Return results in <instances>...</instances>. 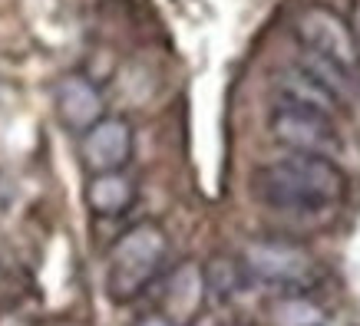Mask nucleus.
<instances>
[{
	"label": "nucleus",
	"mask_w": 360,
	"mask_h": 326,
	"mask_svg": "<svg viewBox=\"0 0 360 326\" xmlns=\"http://www.w3.org/2000/svg\"><path fill=\"white\" fill-rule=\"evenodd\" d=\"M251 188H255L258 201L274 211L314 215V211H328L338 201H344L347 175L330 158L288 152L278 162L262 165L251 178Z\"/></svg>",
	"instance_id": "f257e3e1"
},
{
	"label": "nucleus",
	"mask_w": 360,
	"mask_h": 326,
	"mask_svg": "<svg viewBox=\"0 0 360 326\" xmlns=\"http://www.w3.org/2000/svg\"><path fill=\"white\" fill-rule=\"evenodd\" d=\"M169 234L155 221H139L112 240L106 261V290L116 304H129L142 297L165 267Z\"/></svg>",
	"instance_id": "f03ea898"
},
{
	"label": "nucleus",
	"mask_w": 360,
	"mask_h": 326,
	"mask_svg": "<svg viewBox=\"0 0 360 326\" xmlns=\"http://www.w3.org/2000/svg\"><path fill=\"white\" fill-rule=\"evenodd\" d=\"M268 129H271L274 142L284 145L288 152L317 155V158H330V162H338L344 152V139H340L334 119L317 116V112H304V109L278 102V109L268 119Z\"/></svg>",
	"instance_id": "7ed1b4c3"
},
{
	"label": "nucleus",
	"mask_w": 360,
	"mask_h": 326,
	"mask_svg": "<svg viewBox=\"0 0 360 326\" xmlns=\"http://www.w3.org/2000/svg\"><path fill=\"white\" fill-rule=\"evenodd\" d=\"M295 33L307 53H317L330 60L334 66L354 73L360 66V43L350 23L330 7H307L295 23Z\"/></svg>",
	"instance_id": "20e7f679"
},
{
	"label": "nucleus",
	"mask_w": 360,
	"mask_h": 326,
	"mask_svg": "<svg viewBox=\"0 0 360 326\" xmlns=\"http://www.w3.org/2000/svg\"><path fill=\"white\" fill-rule=\"evenodd\" d=\"M241 264L251 277L271 283V287H301L314 273V257L304 247L281 238L248 240L241 250Z\"/></svg>",
	"instance_id": "39448f33"
},
{
	"label": "nucleus",
	"mask_w": 360,
	"mask_h": 326,
	"mask_svg": "<svg viewBox=\"0 0 360 326\" xmlns=\"http://www.w3.org/2000/svg\"><path fill=\"white\" fill-rule=\"evenodd\" d=\"M136 149V132L122 116H103L86 132H79V162L89 175L126 168Z\"/></svg>",
	"instance_id": "423d86ee"
},
{
	"label": "nucleus",
	"mask_w": 360,
	"mask_h": 326,
	"mask_svg": "<svg viewBox=\"0 0 360 326\" xmlns=\"http://www.w3.org/2000/svg\"><path fill=\"white\" fill-rule=\"evenodd\" d=\"M53 106L60 122L73 132H86L106 116V99L86 73H66L53 89Z\"/></svg>",
	"instance_id": "0eeeda50"
},
{
	"label": "nucleus",
	"mask_w": 360,
	"mask_h": 326,
	"mask_svg": "<svg viewBox=\"0 0 360 326\" xmlns=\"http://www.w3.org/2000/svg\"><path fill=\"white\" fill-rule=\"evenodd\" d=\"M205 297H208L205 271H202L195 261H186L165 277L162 310H159V313H162L172 326H188L198 313H202Z\"/></svg>",
	"instance_id": "6e6552de"
},
{
	"label": "nucleus",
	"mask_w": 360,
	"mask_h": 326,
	"mask_svg": "<svg viewBox=\"0 0 360 326\" xmlns=\"http://www.w3.org/2000/svg\"><path fill=\"white\" fill-rule=\"evenodd\" d=\"M274 89H278V102L304 109V112H317V116H328V119H334L340 112V106H344V102H340L338 96H330L317 79L307 76L297 63L291 66V69H281V73H278V86Z\"/></svg>",
	"instance_id": "1a4fd4ad"
},
{
	"label": "nucleus",
	"mask_w": 360,
	"mask_h": 326,
	"mask_svg": "<svg viewBox=\"0 0 360 326\" xmlns=\"http://www.w3.org/2000/svg\"><path fill=\"white\" fill-rule=\"evenodd\" d=\"M83 198H86V208L96 217H122L136 205L139 191H136V182L126 175V168H120V172L89 175Z\"/></svg>",
	"instance_id": "9d476101"
},
{
	"label": "nucleus",
	"mask_w": 360,
	"mask_h": 326,
	"mask_svg": "<svg viewBox=\"0 0 360 326\" xmlns=\"http://www.w3.org/2000/svg\"><path fill=\"white\" fill-rule=\"evenodd\" d=\"M297 66H301V69H304L311 79H317V83L328 89L330 96H338L340 102L350 96V73H347V69H340V66H334L330 60L301 50V56H297Z\"/></svg>",
	"instance_id": "9b49d317"
},
{
	"label": "nucleus",
	"mask_w": 360,
	"mask_h": 326,
	"mask_svg": "<svg viewBox=\"0 0 360 326\" xmlns=\"http://www.w3.org/2000/svg\"><path fill=\"white\" fill-rule=\"evenodd\" d=\"M271 320L274 326H321L324 310L311 297H281L271 306Z\"/></svg>",
	"instance_id": "f8f14e48"
},
{
	"label": "nucleus",
	"mask_w": 360,
	"mask_h": 326,
	"mask_svg": "<svg viewBox=\"0 0 360 326\" xmlns=\"http://www.w3.org/2000/svg\"><path fill=\"white\" fill-rule=\"evenodd\" d=\"M136 326H172V323H169V320H165L162 313H153V316H142V320H139Z\"/></svg>",
	"instance_id": "ddd939ff"
},
{
	"label": "nucleus",
	"mask_w": 360,
	"mask_h": 326,
	"mask_svg": "<svg viewBox=\"0 0 360 326\" xmlns=\"http://www.w3.org/2000/svg\"><path fill=\"white\" fill-rule=\"evenodd\" d=\"M56 326H73V323H56Z\"/></svg>",
	"instance_id": "4468645a"
},
{
	"label": "nucleus",
	"mask_w": 360,
	"mask_h": 326,
	"mask_svg": "<svg viewBox=\"0 0 360 326\" xmlns=\"http://www.w3.org/2000/svg\"><path fill=\"white\" fill-rule=\"evenodd\" d=\"M0 99H4V96H0Z\"/></svg>",
	"instance_id": "2eb2a0df"
}]
</instances>
